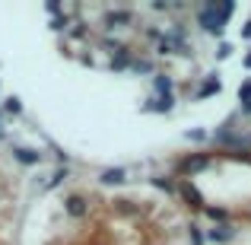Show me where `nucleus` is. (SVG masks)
<instances>
[{
    "label": "nucleus",
    "mask_w": 251,
    "mask_h": 245,
    "mask_svg": "<svg viewBox=\"0 0 251 245\" xmlns=\"http://www.w3.org/2000/svg\"><path fill=\"white\" fill-rule=\"evenodd\" d=\"M242 102H245V105H251V83H245V86H242Z\"/></svg>",
    "instance_id": "obj_17"
},
{
    "label": "nucleus",
    "mask_w": 251,
    "mask_h": 245,
    "mask_svg": "<svg viewBox=\"0 0 251 245\" xmlns=\"http://www.w3.org/2000/svg\"><path fill=\"white\" fill-rule=\"evenodd\" d=\"M213 92H220V83H216V80H210L207 86H201V92H197V96L203 99V96H213Z\"/></svg>",
    "instance_id": "obj_13"
},
{
    "label": "nucleus",
    "mask_w": 251,
    "mask_h": 245,
    "mask_svg": "<svg viewBox=\"0 0 251 245\" xmlns=\"http://www.w3.org/2000/svg\"><path fill=\"white\" fill-rule=\"evenodd\" d=\"M6 137V128H3V118H0V140Z\"/></svg>",
    "instance_id": "obj_22"
},
{
    "label": "nucleus",
    "mask_w": 251,
    "mask_h": 245,
    "mask_svg": "<svg viewBox=\"0 0 251 245\" xmlns=\"http://www.w3.org/2000/svg\"><path fill=\"white\" fill-rule=\"evenodd\" d=\"M178 194H181V197H184V201H188V204H191V207H197V210H203V197H201V194H197V188H194V185H191V182H188V178H181V182H178Z\"/></svg>",
    "instance_id": "obj_3"
},
{
    "label": "nucleus",
    "mask_w": 251,
    "mask_h": 245,
    "mask_svg": "<svg viewBox=\"0 0 251 245\" xmlns=\"http://www.w3.org/2000/svg\"><path fill=\"white\" fill-rule=\"evenodd\" d=\"M235 13V3L232 0H223V3H203V10L197 13V19H201V26L210 32V35H223V26L229 23V16Z\"/></svg>",
    "instance_id": "obj_1"
},
{
    "label": "nucleus",
    "mask_w": 251,
    "mask_h": 245,
    "mask_svg": "<svg viewBox=\"0 0 251 245\" xmlns=\"http://www.w3.org/2000/svg\"><path fill=\"white\" fill-rule=\"evenodd\" d=\"M184 137H188V140H203V137H207V134H203V131H188V134H184Z\"/></svg>",
    "instance_id": "obj_19"
},
{
    "label": "nucleus",
    "mask_w": 251,
    "mask_h": 245,
    "mask_svg": "<svg viewBox=\"0 0 251 245\" xmlns=\"http://www.w3.org/2000/svg\"><path fill=\"white\" fill-rule=\"evenodd\" d=\"M153 89L156 92H159V99H166V96H172V80H169V77H153Z\"/></svg>",
    "instance_id": "obj_9"
},
{
    "label": "nucleus",
    "mask_w": 251,
    "mask_h": 245,
    "mask_svg": "<svg viewBox=\"0 0 251 245\" xmlns=\"http://www.w3.org/2000/svg\"><path fill=\"white\" fill-rule=\"evenodd\" d=\"M229 51H232V45H220V51H216V57L223 61V57H229Z\"/></svg>",
    "instance_id": "obj_21"
},
{
    "label": "nucleus",
    "mask_w": 251,
    "mask_h": 245,
    "mask_svg": "<svg viewBox=\"0 0 251 245\" xmlns=\"http://www.w3.org/2000/svg\"><path fill=\"white\" fill-rule=\"evenodd\" d=\"M45 10H48V13H61V3H57V0H48V3H45Z\"/></svg>",
    "instance_id": "obj_20"
},
{
    "label": "nucleus",
    "mask_w": 251,
    "mask_h": 245,
    "mask_svg": "<svg viewBox=\"0 0 251 245\" xmlns=\"http://www.w3.org/2000/svg\"><path fill=\"white\" fill-rule=\"evenodd\" d=\"M124 67H134V57H130L127 48L115 51V57H111V70H124Z\"/></svg>",
    "instance_id": "obj_5"
},
{
    "label": "nucleus",
    "mask_w": 251,
    "mask_h": 245,
    "mask_svg": "<svg viewBox=\"0 0 251 245\" xmlns=\"http://www.w3.org/2000/svg\"><path fill=\"white\" fill-rule=\"evenodd\" d=\"M207 165H210V156L197 153V156H188V160L178 163V172H181V175H191V172H201V169H207Z\"/></svg>",
    "instance_id": "obj_2"
},
{
    "label": "nucleus",
    "mask_w": 251,
    "mask_h": 245,
    "mask_svg": "<svg viewBox=\"0 0 251 245\" xmlns=\"http://www.w3.org/2000/svg\"><path fill=\"white\" fill-rule=\"evenodd\" d=\"M175 105V96H166V99H156V102L147 105V111H169Z\"/></svg>",
    "instance_id": "obj_10"
},
{
    "label": "nucleus",
    "mask_w": 251,
    "mask_h": 245,
    "mask_svg": "<svg viewBox=\"0 0 251 245\" xmlns=\"http://www.w3.org/2000/svg\"><path fill=\"white\" fill-rule=\"evenodd\" d=\"M13 156H16V163H23V165H35L38 160H42L35 150H25V147H16V150H13Z\"/></svg>",
    "instance_id": "obj_6"
},
{
    "label": "nucleus",
    "mask_w": 251,
    "mask_h": 245,
    "mask_svg": "<svg viewBox=\"0 0 251 245\" xmlns=\"http://www.w3.org/2000/svg\"><path fill=\"white\" fill-rule=\"evenodd\" d=\"M245 67H248V70H251V54H248V57H245Z\"/></svg>",
    "instance_id": "obj_23"
},
{
    "label": "nucleus",
    "mask_w": 251,
    "mask_h": 245,
    "mask_svg": "<svg viewBox=\"0 0 251 245\" xmlns=\"http://www.w3.org/2000/svg\"><path fill=\"white\" fill-rule=\"evenodd\" d=\"M210 239H213V242H229V239H232V229H229V226H216L213 233H210Z\"/></svg>",
    "instance_id": "obj_11"
},
{
    "label": "nucleus",
    "mask_w": 251,
    "mask_h": 245,
    "mask_svg": "<svg viewBox=\"0 0 251 245\" xmlns=\"http://www.w3.org/2000/svg\"><path fill=\"white\" fill-rule=\"evenodd\" d=\"M99 182L102 185H121L124 182V169H105L102 175H99Z\"/></svg>",
    "instance_id": "obj_8"
},
{
    "label": "nucleus",
    "mask_w": 251,
    "mask_h": 245,
    "mask_svg": "<svg viewBox=\"0 0 251 245\" xmlns=\"http://www.w3.org/2000/svg\"><path fill=\"white\" fill-rule=\"evenodd\" d=\"M153 185H156V188H162V191H169V194L175 191V185H169L166 178H153Z\"/></svg>",
    "instance_id": "obj_16"
},
{
    "label": "nucleus",
    "mask_w": 251,
    "mask_h": 245,
    "mask_svg": "<svg viewBox=\"0 0 251 245\" xmlns=\"http://www.w3.org/2000/svg\"><path fill=\"white\" fill-rule=\"evenodd\" d=\"M245 160H248V163H251V156H245Z\"/></svg>",
    "instance_id": "obj_24"
},
{
    "label": "nucleus",
    "mask_w": 251,
    "mask_h": 245,
    "mask_svg": "<svg viewBox=\"0 0 251 245\" xmlns=\"http://www.w3.org/2000/svg\"><path fill=\"white\" fill-rule=\"evenodd\" d=\"M130 13L127 10H118V13H108L105 16V29H121V26H130Z\"/></svg>",
    "instance_id": "obj_4"
},
{
    "label": "nucleus",
    "mask_w": 251,
    "mask_h": 245,
    "mask_svg": "<svg viewBox=\"0 0 251 245\" xmlns=\"http://www.w3.org/2000/svg\"><path fill=\"white\" fill-rule=\"evenodd\" d=\"M134 70H137V74H150V70H153V64H147V61H134Z\"/></svg>",
    "instance_id": "obj_15"
},
{
    "label": "nucleus",
    "mask_w": 251,
    "mask_h": 245,
    "mask_svg": "<svg viewBox=\"0 0 251 245\" xmlns=\"http://www.w3.org/2000/svg\"><path fill=\"white\" fill-rule=\"evenodd\" d=\"M64 175H67V169H57V172H54V175H51V178H48V188H57V185H61V182H64Z\"/></svg>",
    "instance_id": "obj_14"
},
{
    "label": "nucleus",
    "mask_w": 251,
    "mask_h": 245,
    "mask_svg": "<svg viewBox=\"0 0 251 245\" xmlns=\"http://www.w3.org/2000/svg\"><path fill=\"white\" fill-rule=\"evenodd\" d=\"M67 214H70V217H83V214H86V197L70 194V197H67Z\"/></svg>",
    "instance_id": "obj_7"
},
{
    "label": "nucleus",
    "mask_w": 251,
    "mask_h": 245,
    "mask_svg": "<svg viewBox=\"0 0 251 245\" xmlns=\"http://www.w3.org/2000/svg\"><path fill=\"white\" fill-rule=\"evenodd\" d=\"M203 210H207V217H213V220H223V217H226L223 210H216V207H203Z\"/></svg>",
    "instance_id": "obj_18"
},
{
    "label": "nucleus",
    "mask_w": 251,
    "mask_h": 245,
    "mask_svg": "<svg viewBox=\"0 0 251 245\" xmlns=\"http://www.w3.org/2000/svg\"><path fill=\"white\" fill-rule=\"evenodd\" d=\"M3 109L10 111V115H19V111H23V105H19V99H13V96H10V99L3 102Z\"/></svg>",
    "instance_id": "obj_12"
}]
</instances>
